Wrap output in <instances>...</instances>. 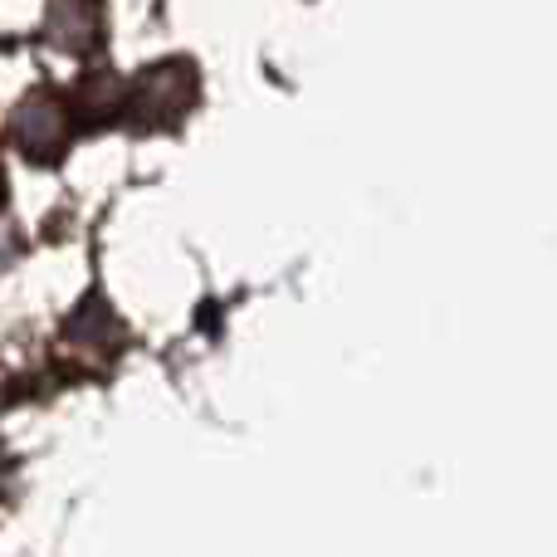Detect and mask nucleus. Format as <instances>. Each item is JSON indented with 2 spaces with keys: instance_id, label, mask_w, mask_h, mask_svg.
Segmentation results:
<instances>
[]
</instances>
